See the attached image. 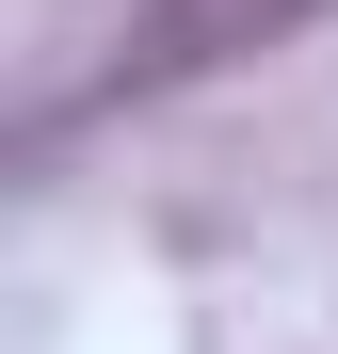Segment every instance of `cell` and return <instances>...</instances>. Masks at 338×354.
I'll list each match as a JSON object with an SVG mask.
<instances>
[{"mask_svg":"<svg viewBox=\"0 0 338 354\" xmlns=\"http://www.w3.org/2000/svg\"><path fill=\"white\" fill-rule=\"evenodd\" d=\"M306 17H338V0H129V32L97 48L81 113H129V97H178L209 65H242V48H290Z\"/></svg>","mask_w":338,"mask_h":354,"instance_id":"1","label":"cell"}]
</instances>
